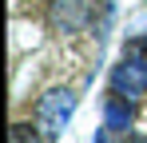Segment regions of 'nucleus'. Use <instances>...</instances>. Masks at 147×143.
Returning a JSON list of instances; mask_svg holds the SVG:
<instances>
[{
  "mask_svg": "<svg viewBox=\"0 0 147 143\" xmlns=\"http://www.w3.org/2000/svg\"><path fill=\"white\" fill-rule=\"evenodd\" d=\"M76 111V95L72 92H48L40 95V103H36V123H40V131L48 135V143L64 131V123L72 119Z\"/></svg>",
  "mask_w": 147,
  "mask_h": 143,
  "instance_id": "f257e3e1",
  "label": "nucleus"
},
{
  "mask_svg": "<svg viewBox=\"0 0 147 143\" xmlns=\"http://www.w3.org/2000/svg\"><path fill=\"white\" fill-rule=\"evenodd\" d=\"M111 92L123 95V99H139V95H147V60L127 56L123 64H115V72H111Z\"/></svg>",
  "mask_w": 147,
  "mask_h": 143,
  "instance_id": "f03ea898",
  "label": "nucleus"
},
{
  "mask_svg": "<svg viewBox=\"0 0 147 143\" xmlns=\"http://www.w3.org/2000/svg\"><path fill=\"white\" fill-rule=\"evenodd\" d=\"M84 20H88L84 0H56L48 8V24L56 32H76V28H84Z\"/></svg>",
  "mask_w": 147,
  "mask_h": 143,
  "instance_id": "7ed1b4c3",
  "label": "nucleus"
},
{
  "mask_svg": "<svg viewBox=\"0 0 147 143\" xmlns=\"http://www.w3.org/2000/svg\"><path fill=\"white\" fill-rule=\"evenodd\" d=\"M103 123H107L111 131H127V127H131V107H127L123 95H111V99H107V107H103Z\"/></svg>",
  "mask_w": 147,
  "mask_h": 143,
  "instance_id": "20e7f679",
  "label": "nucleus"
},
{
  "mask_svg": "<svg viewBox=\"0 0 147 143\" xmlns=\"http://www.w3.org/2000/svg\"><path fill=\"white\" fill-rule=\"evenodd\" d=\"M12 143H48V135H36V127L16 123V127H12Z\"/></svg>",
  "mask_w": 147,
  "mask_h": 143,
  "instance_id": "39448f33",
  "label": "nucleus"
},
{
  "mask_svg": "<svg viewBox=\"0 0 147 143\" xmlns=\"http://www.w3.org/2000/svg\"><path fill=\"white\" fill-rule=\"evenodd\" d=\"M127 143H147V135H131V139H127Z\"/></svg>",
  "mask_w": 147,
  "mask_h": 143,
  "instance_id": "423d86ee",
  "label": "nucleus"
},
{
  "mask_svg": "<svg viewBox=\"0 0 147 143\" xmlns=\"http://www.w3.org/2000/svg\"><path fill=\"white\" fill-rule=\"evenodd\" d=\"M96 143H107V139H103V135H96Z\"/></svg>",
  "mask_w": 147,
  "mask_h": 143,
  "instance_id": "0eeeda50",
  "label": "nucleus"
}]
</instances>
